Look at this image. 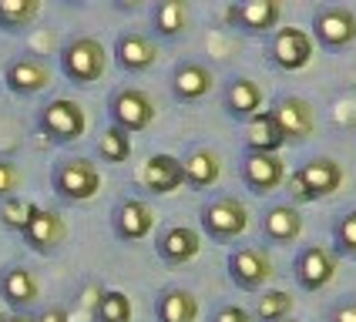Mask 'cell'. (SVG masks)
Returning a JSON list of instances; mask_svg holds the SVG:
<instances>
[{
  "instance_id": "cell-29",
  "label": "cell",
  "mask_w": 356,
  "mask_h": 322,
  "mask_svg": "<svg viewBox=\"0 0 356 322\" xmlns=\"http://www.w3.org/2000/svg\"><path fill=\"white\" fill-rule=\"evenodd\" d=\"M293 312V296L286 289H262L252 305V322H282Z\"/></svg>"
},
{
  "instance_id": "cell-14",
  "label": "cell",
  "mask_w": 356,
  "mask_h": 322,
  "mask_svg": "<svg viewBox=\"0 0 356 322\" xmlns=\"http://www.w3.org/2000/svg\"><path fill=\"white\" fill-rule=\"evenodd\" d=\"M269 111L276 115L279 131H282L286 144H302V141H309L316 135V128H319L316 108L302 94H282L276 101V108H269Z\"/></svg>"
},
{
  "instance_id": "cell-4",
  "label": "cell",
  "mask_w": 356,
  "mask_h": 322,
  "mask_svg": "<svg viewBox=\"0 0 356 322\" xmlns=\"http://www.w3.org/2000/svg\"><path fill=\"white\" fill-rule=\"evenodd\" d=\"M51 188L64 205H84L101 192V171L98 164L84 155H67L58 158L51 168Z\"/></svg>"
},
{
  "instance_id": "cell-17",
  "label": "cell",
  "mask_w": 356,
  "mask_h": 322,
  "mask_svg": "<svg viewBox=\"0 0 356 322\" xmlns=\"http://www.w3.org/2000/svg\"><path fill=\"white\" fill-rule=\"evenodd\" d=\"M111 58L124 74H145L159 60V44H155V37H148L141 31H121L111 44Z\"/></svg>"
},
{
  "instance_id": "cell-18",
  "label": "cell",
  "mask_w": 356,
  "mask_h": 322,
  "mask_svg": "<svg viewBox=\"0 0 356 322\" xmlns=\"http://www.w3.org/2000/svg\"><path fill=\"white\" fill-rule=\"evenodd\" d=\"M152 228H155V208L145 198L128 195V198L115 201V208H111V232H115V239L141 242L152 235Z\"/></svg>"
},
{
  "instance_id": "cell-5",
  "label": "cell",
  "mask_w": 356,
  "mask_h": 322,
  "mask_svg": "<svg viewBox=\"0 0 356 322\" xmlns=\"http://www.w3.org/2000/svg\"><path fill=\"white\" fill-rule=\"evenodd\" d=\"M38 124L40 138L47 141V144H74V141L84 138V131H88V115H84V108H81L78 101L71 98H51L47 104H40L38 108Z\"/></svg>"
},
{
  "instance_id": "cell-20",
  "label": "cell",
  "mask_w": 356,
  "mask_h": 322,
  "mask_svg": "<svg viewBox=\"0 0 356 322\" xmlns=\"http://www.w3.org/2000/svg\"><path fill=\"white\" fill-rule=\"evenodd\" d=\"M148 24H152V34L159 40L178 44L192 31V10H188L185 0H155L152 10H148Z\"/></svg>"
},
{
  "instance_id": "cell-32",
  "label": "cell",
  "mask_w": 356,
  "mask_h": 322,
  "mask_svg": "<svg viewBox=\"0 0 356 322\" xmlns=\"http://www.w3.org/2000/svg\"><path fill=\"white\" fill-rule=\"evenodd\" d=\"M98 158L104 164H124L131 158V135H124L121 128L108 124L98 138Z\"/></svg>"
},
{
  "instance_id": "cell-39",
  "label": "cell",
  "mask_w": 356,
  "mask_h": 322,
  "mask_svg": "<svg viewBox=\"0 0 356 322\" xmlns=\"http://www.w3.org/2000/svg\"><path fill=\"white\" fill-rule=\"evenodd\" d=\"M282 322H299V319H293V316H289V319H282Z\"/></svg>"
},
{
  "instance_id": "cell-24",
  "label": "cell",
  "mask_w": 356,
  "mask_h": 322,
  "mask_svg": "<svg viewBox=\"0 0 356 322\" xmlns=\"http://www.w3.org/2000/svg\"><path fill=\"white\" fill-rule=\"evenodd\" d=\"M138 181L148 195H172V192H178L185 185L181 161L175 155H168V151H159V155H152V158L141 164Z\"/></svg>"
},
{
  "instance_id": "cell-37",
  "label": "cell",
  "mask_w": 356,
  "mask_h": 322,
  "mask_svg": "<svg viewBox=\"0 0 356 322\" xmlns=\"http://www.w3.org/2000/svg\"><path fill=\"white\" fill-rule=\"evenodd\" d=\"M34 316H38V322H71V309L67 305H44Z\"/></svg>"
},
{
  "instance_id": "cell-15",
  "label": "cell",
  "mask_w": 356,
  "mask_h": 322,
  "mask_svg": "<svg viewBox=\"0 0 356 322\" xmlns=\"http://www.w3.org/2000/svg\"><path fill=\"white\" fill-rule=\"evenodd\" d=\"M286 161L279 155H262V151H242L238 161V178L252 195H273L276 188L286 185Z\"/></svg>"
},
{
  "instance_id": "cell-33",
  "label": "cell",
  "mask_w": 356,
  "mask_h": 322,
  "mask_svg": "<svg viewBox=\"0 0 356 322\" xmlns=\"http://www.w3.org/2000/svg\"><path fill=\"white\" fill-rule=\"evenodd\" d=\"M38 201L34 198H24V195H14V198L0 201V225L3 228H10V232H24L27 225H31V219L38 215Z\"/></svg>"
},
{
  "instance_id": "cell-16",
  "label": "cell",
  "mask_w": 356,
  "mask_h": 322,
  "mask_svg": "<svg viewBox=\"0 0 356 322\" xmlns=\"http://www.w3.org/2000/svg\"><path fill=\"white\" fill-rule=\"evenodd\" d=\"M20 239H24V245L34 255L51 259V255H58L64 248V242H67V221L54 208H38V215L31 219V225L20 232Z\"/></svg>"
},
{
  "instance_id": "cell-11",
  "label": "cell",
  "mask_w": 356,
  "mask_h": 322,
  "mask_svg": "<svg viewBox=\"0 0 356 322\" xmlns=\"http://www.w3.org/2000/svg\"><path fill=\"white\" fill-rule=\"evenodd\" d=\"M3 87L14 98H38L40 91L51 87V64L34 51L14 54L3 64Z\"/></svg>"
},
{
  "instance_id": "cell-13",
  "label": "cell",
  "mask_w": 356,
  "mask_h": 322,
  "mask_svg": "<svg viewBox=\"0 0 356 322\" xmlns=\"http://www.w3.org/2000/svg\"><path fill=\"white\" fill-rule=\"evenodd\" d=\"M212 87H216V71L205 60H175V67L168 74V91H172V98L178 104H198V101H205L212 94Z\"/></svg>"
},
{
  "instance_id": "cell-2",
  "label": "cell",
  "mask_w": 356,
  "mask_h": 322,
  "mask_svg": "<svg viewBox=\"0 0 356 322\" xmlns=\"http://www.w3.org/2000/svg\"><path fill=\"white\" fill-rule=\"evenodd\" d=\"M58 67L71 84L88 87V84H95V80L104 78V71H108V51H104V44H101L98 37L74 34V37H67L60 44Z\"/></svg>"
},
{
  "instance_id": "cell-28",
  "label": "cell",
  "mask_w": 356,
  "mask_h": 322,
  "mask_svg": "<svg viewBox=\"0 0 356 322\" xmlns=\"http://www.w3.org/2000/svg\"><path fill=\"white\" fill-rule=\"evenodd\" d=\"M40 17V0H0V34H27Z\"/></svg>"
},
{
  "instance_id": "cell-8",
  "label": "cell",
  "mask_w": 356,
  "mask_h": 322,
  "mask_svg": "<svg viewBox=\"0 0 356 322\" xmlns=\"http://www.w3.org/2000/svg\"><path fill=\"white\" fill-rule=\"evenodd\" d=\"M309 37L323 51H346L356 44V10L346 3H319L313 10Z\"/></svg>"
},
{
  "instance_id": "cell-26",
  "label": "cell",
  "mask_w": 356,
  "mask_h": 322,
  "mask_svg": "<svg viewBox=\"0 0 356 322\" xmlns=\"http://www.w3.org/2000/svg\"><path fill=\"white\" fill-rule=\"evenodd\" d=\"M198 299L185 285H165L155 296V322H198Z\"/></svg>"
},
{
  "instance_id": "cell-25",
  "label": "cell",
  "mask_w": 356,
  "mask_h": 322,
  "mask_svg": "<svg viewBox=\"0 0 356 322\" xmlns=\"http://www.w3.org/2000/svg\"><path fill=\"white\" fill-rule=\"evenodd\" d=\"M259 228H262V239L269 245H293L302 235V215H299L296 205L279 201V205H269L262 212V225Z\"/></svg>"
},
{
  "instance_id": "cell-35",
  "label": "cell",
  "mask_w": 356,
  "mask_h": 322,
  "mask_svg": "<svg viewBox=\"0 0 356 322\" xmlns=\"http://www.w3.org/2000/svg\"><path fill=\"white\" fill-rule=\"evenodd\" d=\"M209 322H252V316H249V309H242V305H232V302H229V305H218Z\"/></svg>"
},
{
  "instance_id": "cell-22",
  "label": "cell",
  "mask_w": 356,
  "mask_h": 322,
  "mask_svg": "<svg viewBox=\"0 0 356 322\" xmlns=\"http://www.w3.org/2000/svg\"><path fill=\"white\" fill-rule=\"evenodd\" d=\"M178 161H181L185 188H192V192H209V188L222 178V158H218L216 148L192 144V148H188Z\"/></svg>"
},
{
  "instance_id": "cell-10",
  "label": "cell",
  "mask_w": 356,
  "mask_h": 322,
  "mask_svg": "<svg viewBox=\"0 0 356 322\" xmlns=\"http://www.w3.org/2000/svg\"><path fill=\"white\" fill-rule=\"evenodd\" d=\"M266 60L286 74H296L302 67H309V60H313L309 31L306 27H279L276 34H269V40H266Z\"/></svg>"
},
{
  "instance_id": "cell-23",
  "label": "cell",
  "mask_w": 356,
  "mask_h": 322,
  "mask_svg": "<svg viewBox=\"0 0 356 322\" xmlns=\"http://www.w3.org/2000/svg\"><path fill=\"white\" fill-rule=\"evenodd\" d=\"M0 299L14 312H31V305L40 299V282L31 269L24 265H7L0 269Z\"/></svg>"
},
{
  "instance_id": "cell-6",
  "label": "cell",
  "mask_w": 356,
  "mask_h": 322,
  "mask_svg": "<svg viewBox=\"0 0 356 322\" xmlns=\"http://www.w3.org/2000/svg\"><path fill=\"white\" fill-rule=\"evenodd\" d=\"M159 115L155 101L145 87H135V84H121L108 94V118L115 128H121L124 135H138V131H148L152 121Z\"/></svg>"
},
{
  "instance_id": "cell-31",
  "label": "cell",
  "mask_w": 356,
  "mask_h": 322,
  "mask_svg": "<svg viewBox=\"0 0 356 322\" xmlns=\"http://www.w3.org/2000/svg\"><path fill=\"white\" fill-rule=\"evenodd\" d=\"M333 255L337 259H350L356 262V208H346V212H339L337 219H333Z\"/></svg>"
},
{
  "instance_id": "cell-21",
  "label": "cell",
  "mask_w": 356,
  "mask_h": 322,
  "mask_svg": "<svg viewBox=\"0 0 356 322\" xmlns=\"http://www.w3.org/2000/svg\"><path fill=\"white\" fill-rule=\"evenodd\" d=\"M222 111H225V118L245 124L262 111V87L245 74H232L222 87Z\"/></svg>"
},
{
  "instance_id": "cell-7",
  "label": "cell",
  "mask_w": 356,
  "mask_h": 322,
  "mask_svg": "<svg viewBox=\"0 0 356 322\" xmlns=\"http://www.w3.org/2000/svg\"><path fill=\"white\" fill-rule=\"evenodd\" d=\"M273 259L262 245H232L229 259H225V276L236 285L238 292H249V296H259L269 279H273Z\"/></svg>"
},
{
  "instance_id": "cell-1",
  "label": "cell",
  "mask_w": 356,
  "mask_h": 322,
  "mask_svg": "<svg viewBox=\"0 0 356 322\" xmlns=\"http://www.w3.org/2000/svg\"><path fill=\"white\" fill-rule=\"evenodd\" d=\"M343 178H346V171H343V164L337 158L316 155L309 161H299L296 168L286 175V192H289L293 201H306L309 205V201H323L330 195H337L343 188Z\"/></svg>"
},
{
  "instance_id": "cell-30",
  "label": "cell",
  "mask_w": 356,
  "mask_h": 322,
  "mask_svg": "<svg viewBox=\"0 0 356 322\" xmlns=\"http://www.w3.org/2000/svg\"><path fill=\"white\" fill-rule=\"evenodd\" d=\"M95 322H131L135 316V305H131V296L121 292V289H104L95 299Z\"/></svg>"
},
{
  "instance_id": "cell-19",
  "label": "cell",
  "mask_w": 356,
  "mask_h": 322,
  "mask_svg": "<svg viewBox=\"0 0 356 322\" xmlns=\"http://www.w3.org/2000/svg\"><path fill=\"white\" fill-rule=\"evenodd\" d=\"M198 252H202V232L192 225H168L155 235V255L172 269L188 265Z\"/></svg>"
},
{
  "instance_id": "cell-36",
  "label": "cell",
  "mask_w": 356,
  "mask_h": 322,
  "mask_svg": "<svg viewBox=\"0 0 356 322\" xmlns=\"http://www.w3.org/2000/svg\"><path fill=\"white\" fill-rule=\"evenodd\" d=\"M330 322H356V299H343L330 309Z\"/></svg>"
},
{
  "instance_id": "cell-38",
  "label": "cell",
  "mask_w": 356,
  "mask_h": 322,
  "mask_svg": "<svg viewBox=\"0 0 356 322\" xmlns=\"http://www.w3.org/2000/svg\"><path fill=\"white\" fill-rule=\"evenodd\" d=\"M3 322H38V316L34 312H10Z\"/></svg>"
},
{
  "instance_id": "cell-34",
  "label": "cell",
  "mask_w": 356,
  "mask_h": 322,
  "mask_svg": "<svg viewBox=\"0 0 356 322\" xmlns=\"http://www.w3.org/2000/svg\"><path fill=\"white\" fill-rule=\"evenodd\" d=\"M20 185H24L20 164L14 158H3V155H0V201L14 198V195L20 192Z\"/></svg>"
},
{
  "instance_id": "cell-27",
  "label": "cell",
  "mask_w": 356,
  "mask_h": 322,
  "mask_svg": "<svg viewBox=\"0 0 356 322\" xmlns=\"http://www.w3.org/2000/svg\"><path fill=\"white\" fill-rule=\"evenodd\" d=\"M245 148L262 151V155H279V148H286V138L279 131V121L273 111H259L256 118L245 121Z\"/></svg>"
},
{
  "instance_id": "cell-40",
  "label": "cell",
  "mask_w": 356,
  "mask_h": 322,
  "mask_svg": "<svg viewBox=\"0 0 356 322\" xmlns=\"http://www.w3.org/2000/svg\"><path fill=\"white\" fill-rule=\"evenodd\" d=\"M3 319H7V316H3V309H0V322H3Z\"/></svg>"
},
{
  "instance_id": "cell-3",
  "label": "cell",
  "mask_w": 356,
  "mask_h": 322,
  "mask_svg": "<svg viewBox=\"0 0 356 322\" xmlns=\"http://www.w3.org/2000/svg\"><path fill=\"white\" fill-rule=\"evenodd\" d=\"M198 228L216 245H232L249 228V208L236 195H212L198 208Z\"/></svg>"
},
{
  "instance_id": "cell-9",
  "label": "cell",
  "mask_w": 356,
  "mask_h": 322,
  "mask_svg": "<svg viewBox=\"0 0 356 322\" xmlns=\"http://www.w3.org/2000/svg\"><path fill=\"white\" fill-rule=\"evenodd\" d=\"M225 24L245 37H269L282 27V3L279 0H236L225 7Z\"/></svg>"
},
{
  "instance_id": "cell-12",
  "label": "cell",
  "mask_w": 356,
  "mask_h": 322,
  "mask_svg": "<svg viewBox=\"0 0 356 322\" xmlns=\"http://www.w3.org/2000/svg\"><path fill=\"white\" fill-rule=\"evenodd\" d=\"M339 259L326 245H302L293 259V279L302 292H323L337 279Z\"/></svg>"
}]
</instances>
